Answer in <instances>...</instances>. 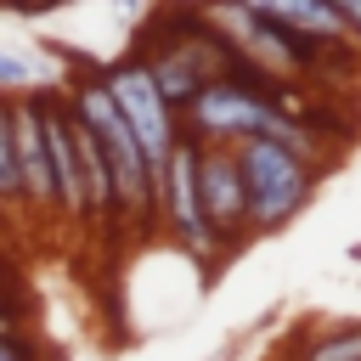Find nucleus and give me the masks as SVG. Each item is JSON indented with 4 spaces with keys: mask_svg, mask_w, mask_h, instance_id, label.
<instances>
[{
    "mask_svg": "<svg viewBox=\"0 0 361 361\" xmlns=\"http://www.w3.org/2000/svg\"><path fill=\"white\" fill-rule=\"evenodd\" d=\"M237 175H243V209H248V226L254 231H276L288 226L305 203H310V164L276 141H243L237 152Z\"/></svg>",
    "mask_w": 361,
    "mask_h": 361,
    "instance_id": "f257e3e1",
    "label": "nucleus"
},
{
    "mask_svg": "<svg viewBox=\"0 0 361 361\" xmlns=\"http://www.w3.org/2000/svg\"><path fill=\"white\" fill-rule=\"evenodd\" d=\"M96 85L107 90L113 113L124 118V130L135 135V147L147 152V164H152V169H164V158H169V147H175V124H169V107H164V96H158V85H152V73H147L135 56H124V62H113Z\"/></svg>",
    "mask_w": 361,
    "mask_h": 361,
    "instance_id": "f03ea898",
    "label": "nucleus"
},
{
    "mask_svg": "<svg viewBox=\"0 0 361 361\" xmlns=\"http://www.w3.org/2000/svg\"><path fill=\"white\" fill-rule=\"evenodd\" d=\"M197 135H186V141H175L169 147V158H164V169H158V203L169 209V226H175V237H180V248H192V254H209L214 248V237H209V226H203V209H197Z\"/></svg>",
    "mask_w": 361,
    "mask_h": 361,
    "instance_id": "7ed1b4c3",
    "label": "nucleus"
},
{
    "mask_svg": "<svg viewBox=\"0 0 361 361\" xmlns=\"http://www.w3.org/2000/svg\"><path fill=\"white\" fill-rule=\"evenodd\" d=\"M197 209L214 243L248 231V209H243V175L231 152H197Z\"/></svg>",
    "mask_w": 361,
    "mask_h": 361,
    "instance_id": "20e7f679",
    "label": "nucleus"
},
{
    "mask_svg": "<svg viewBox=\"0 0 361 361\" xmlns=\"http://www.w3.org/2000/svg\"><path fill=\"white\" fill-rule=\"evenodd\" d=\"M11 152H17V192L28 203H56V186H51V152H45V124H39V102L23 96L11 107Z\"/></svg>",
    "mask_w": 361,
    "mask_h": 361,
    "instance_id": "39448f33",
    "label": "nucleus"
},
{
    "mask_svg": "<svg viewBox=\"0 0 361 361\" xmlns=\"http://www.w3.org/2000/svg\"><path fill=\"white\" fill-rule=\"evenodd\" d=\"M39 102V124H45V152H51V186H56V203L85 220V186H79V152H73V113L68 102L56 96H34Z\"/></svg>",
    "mask_w": 361,
    "mask_h": 361,
    "instance_id": "423d86ee",
    "label": "nucleus"
},
{
    "mask_svg": "<svg viewBox=\"0 0 361 361\" xmlns=\"http://www.w3.org/2000/svg\"><path fill=\"white\" fill-rule=\"evenodd\" d=\"M231 6H243L248 17L276 23V28H288V34L322 39V45H338V39H344V23H338L322 0H231Z\"/></svg>",
    "mask_w": 361,
    "mask_h": 361,
    "instance_id": "0eeeda50",
    "label": "nucleus"
},
{
    "mask_svg": "<svg viewBox=\"0 0 361 361\" xmlns=\"http://www.w3.org/2000/svg\"><path fill=\"white\" fill-rule=\"evenodd\" d=\"M305 361H361V327H344V333H327L305 350Z\"/></svg>",
    "mask_w": 361,
    "mask_h": 361,
    "instance_id": "6e6552de",
    "label": "nucleus"
},
{
    "mask_svg": "<svg viewBox=\"0 0 361 361\" xmlns=\"http://www.w3.org/2000/svg\"><path fill=\"white\" fill-rule=\"evenodd\" d=\"M0 197H23L17 192V152H11V102L0 96Z\"/></svg>",
    "mask_w": 361,
    "mask_h": 361,
    "instance_id": "1a4fd4ad",
    "label": "nucleus"
},
{
    "mask_svg": "<svg viewBox=\"0 0 361 361\" xmlns=\"http://www.w3.org/2000/svg\"><path fill=\"white\" fill-rule=\"evenodd\" d=\"M23 85H34V62L17 51H0V90H23Z\"/></svg>",
    "mask_w": 361,
    "mask_h": 361,
    "instance_id": "9d476101",
    "label": "nucleus"
},
{
    "mask_svg": "<svg viewBox=\"0 0 361 361\" xmlns=\"http://www.w3.org/2000/svg\"><path fill=\"white\" fill-rule=\"evenodd\" d=\"M322 6H327L344 28H355V34H361V0H322Z\"/></svg>",
    "mask_w": 361,
    "mask_h": 361,
    "instance_id": "9b49d317",
    "label": "nucleus"
},
{
    "mask_svg": "<svg viewBox=\"0 0 361 361\" xmlns=\"http://www.w3.org/2000/svg\"><path fill=\"white\" fill-rule=\"evenodd\" d=\"M0 361H34V350L23 338H0Z\"/></svg>",
    "mask_w": 361,
    "mask_h": 361,
    "instance_id": "f8f14e48",
    "label": "nucleus"
},
{
    "mask_svg": "<svg viewBox=\"0 0 361 361\" xmlns=\"http://www.w3.org/2000/svg\"><path fill=\"white\" fill-rule=\"evenodd\" d=\"M141 6H147V0H118V17H135Z\"/></svg>",
    "mask_w": 361,
    "mask_h": 361,
    "instance_id": "ddd939ff",
    "label": "nucleus"
},
{
    "mask_svg": "<svg viewBox=\"0 0 361 361\" xmlns=\"http://www.w3.org/2000/svg\"><path fill=\"white\" fill-rule=\"evenodd\" d=\"M0 6H11V11H17V6H23V0H0Z\"/></svg>",
    "mask_w": 361,
    "mask_h": 361,
    "instance_id": "4468645a",
    "label": "nucleus"
},
{
    "mask_svg": "<svg viewBox=\"0 0 361 361\" xmlns=\"http://www.w3.org/2000/svg\"><path fill=\"white\" fill-rule=\"evenodd\" d=\"M62 6H73V0H62Z\"/></svg>",
    "mask_w": 361,
    "mask_h": 361,
    "instance_id": "2eb2a0df",
    "label": "nucleus"
}]
</instances>
